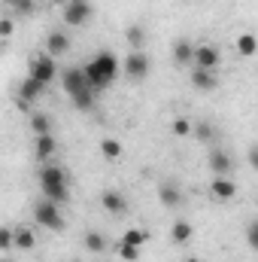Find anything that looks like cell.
I'll return each mask as SVG.
<instances>
[{"instance_id":"19","label":"cell","mask_w":258,"mask_h":262,"mask_svg":"<svg viewBox=\"0 0 258 262\" xmlns=\"http://www.w3.org/2000/svg\"><path fill=\"white\" fill-rule=\"evenodd\" d=\"M100 156H104L107 162H122V156H125L122 140H116V137H104V140H100Z\"/></svg>"},{"instance_id":"22","label":"cell","mask_w":258,"mask_h":262,"mask_svg":"<svg viewBox=\"0 0 258 262\" xmlns=\"http://www.w3.org/2000/svg\"><path fill=\"white\" fill-rule=\"evenodd\" d=\"M31 131H34V137L52 134V116H49V113H34V116H31Z\"/></svg>"},{"instance_id":"20","label":"cell","mask_w":258,"mask_h":262,"mask_svg":"<svg viewBox=\"0 0 258 262\" xmlns=\"http://www.w3.org/2000/svg\"><path fill=\"white\" fill-rule=\"evenodd\" d=\"M237 52H240L243 58H255V55H258V37H255V34L243 31V34L237 37Z\"/></svg>"},{"instance_id":"6","label":"cell","mask_w":258,"mask_h":262,"mask_svg":"<svg viewBox=\"0 0 258 262\" xmlns=\"http://www.w3.org/2000/svg\"><path fill=\"white\" fill-rule=\"evenodd\" d=\"M183 198H186V195H183V186H179L176 180H170V177H167V180H161V183H158V201H161L167 210L183 207Z\"/></svg>"},{"instance_id":"25","label":"cell","mask_w":258,"mask_h":262,"mask_svg":"<svg viewBox=\"0 0 258 262\" xmlns=\"http://www.w3.org/2000/svg\"><path fill=\"white\" fill-rule=\"evenodd\" d=\"M192 131H194V122L186 119V116H176V119L170 122V134H173V137H189Z\"/></svg>"},{"instance_id":"21","label":"cell","mask_w":258,"mask_h":262,"mask_svg":"<svg viewBox=\"0 0 258 262\" xmlns=\"http://www.w3.org/2000/svg\"><path fill=\"white\" fill-rule=\"evenodd\" d=\"M70 101H73V107L76 110H91L94 107V101H97V92L94 89H82V92H76V95H70Z\"/></svg>"},{"instance_id":"7","label":"cell","mask_w":258,"mask_h":262,"mask_svg":"<svg viewBox=\"0 0 258 262\" xmlns=\"http://www.w3.org/2000/svg\"><path fill=\"white\" fill-rule=\"evenodd\" d=\"M222 64V52L213 43H197L194 46V64L192 67H203V70H219Z\"/></svg>"},{"instance_id":"1","label":"cell","mask_w":258,"mask_h":262,"mask_svg":"<svg viewBox=\"0 0 258 262\" xmlns=\"http://www.w3.org/2000/svg\"><path fill=\"white\" fill-rule=\"evenodd\" d=\"M119 55L116 52H110V49H100L88 64H85V79H88V85L100 95L104 89H110L113 85V79L119 76Z\"/></svg>"},{"instance_id":"18","label":"cell","mask_w":258,"mask_h":262,"mask_svg":"<svg viewBox=\"0 0 258 262\" xmlns=\"http://www.w3.org/2000/svg\"><path fill=\"white\" fill-rule=\"evenodd\" d=\"M43 92H46V85H43V82H37V79H31V76H28V79H24V82H21V89H18V101H21V104H24V107H28V104H31V101H37V98H40V95H43Z\"/></svg>"},{"instance_id":"4","label":"cell","mask_w":258,"mask_h":262,"mask_svg":"<svg viewBox=\"0 0 258 262\" xmlns=\"http://www.w3.org/2000/svg\"><path fill=\"white\" fill-rule=\"evenodd\" d=\"M28 76H31V79H37V82H43V85L55 82V76H58L55 58H52L49 52H43V55H34V58H31V70H28Z\"/></svg>"},{"instance_id":"17","label":"cell","mask_w":258,"mask_h":262,"mask_svg":"<svg viewBox=\"0 0 258 262\" xmlns=\"http://www.w3.org/2000/svg\"><path fill=\"white\" fill-rule=\"evenodd\" d=\"M192 238H194V226L189 223V220H176V223L170 226V241H173V244L186 247Z\"/></svg>"},{"instance_id":"2","label":"cell","mask_w":258,"mask_h":262,"mask_svg":"<svg viewBox=\"0 0 258 262\" xmlns=\"http://www.w3.org/2000/svg\"><path fill=\"white\" fill-rule=\"evenodd\" d=\"M34 220H37V226L52 229V232H61V229H64L61 204H55V201H49V198H40V201L34 204Z\"/></svg>"},{"instance_id":"11","label":"cell","mask_w":258,"mask_h":262,"mask_svg":"<svg viewBox=\"0 0 258 262\" xmlns=\"http://www.w3.org/2000/svg\"><path fill=\"white\" fill-rule=\"evenodd\" d=\"M43 198L55 201V204H67L70 201V180H58V183H40Z\"/></svg>"},{"instance_id":"32","label":"cell","mask_w":258,"mask_h":262,"mask_svg":"<svg viewBox=\"0 0 258 262\" xmlns=\"http://www.w3.org/2000/svg\"><path fill=\"white\" fill-rule=\"evenodd\" d=\"M12 28H15V25H12V18H9V15H3V18H0V37H3V40H6V37H12Z\"/></svg>"},{"instance_id":"31","label":"cell","mask_w":258,"mask_h":262,"mask_svg":"<svg viewBox=\"0 0 258 262\" xmlns=\"http://www.w3.org/2000/svg\"><path fill=\"white\" fill-rule=\"evenodd\" d=\"M246 244H249L252 250H258V220L249 223V229H246Z\"/></svg>"},{"instance_id":"29","label":"cell","mask_w":258,"mask_h":262,"mask_svg":"<svg viewBox=\"0 0 258 262\" xmlns=\"http://www.w3.org/2000/svg\"><path fill=\"white\" fill-rule=\"evenodd\" d=\"M15 247V229L12 226H6V229H0V250L3 253H9Z\"/></svg>"},{"instance_id":"5","label":"cell","mask_w":258,"mask_h":262,"mask_svg":"<svg viewBox=\"0 0 258 262\" xmlns=\"http://www.w3.org/2000/svg\"><path fill=\"white\" fill-rule=\"evenodd\" d=\"M88 18H91V3L88 0H67L64 3V25L82 28Z\"/></svg>"},{"instance_id":"3","label":"cell","mask_w":258,"mask_h":262,"mask_svg":"<svg viewBox=\"0 0 258 262\" xmlns=\"http://www.w3.org/2000/svg\"><path fill=\"white\" fill-rule=\"evenodd\" d=\"M149 73H152V61H149L146 49H131L125 55V76L134 82H143Z\"/></svg>"},{"instance_id":"26","label":"cell","mask_w":258,"mask_h":262,"mask_svg":"<svg viewBox=\"0 0 258 262\" xmlns=\"http://www.w3.org/2000/svg\"><path fill=\"white\" fill-rule=\"evenodd\" d=\"M125 37H128V43L134 49H143V46H146V28H143V25H131Z\"/></svg>"},{"instance_id":"23","label":"cell","mask_w":258,"mask_h":262,"mask_svg":"<svg viewBox=\"0 0 258 262\" xmlns=\"http://www.w3.org/2000/svg\"><path fill=\"white\" fill-rule=\"evenodd\" d=\"M82 244H85L88 253H104V250H107V238H104L100 232H85Z\"/></svg>"},{"instance_id":"28","label":"cell","mask_w":258,"mask_h":262,"mask_svg":"<svg viewBox=\"0 0 258 262\" xmlns=\"http://www.w3.org/2000/svg\"><path fill=\"white\" fill-rule=\"evenodd\" d=\"M192 134L197 137V140L210 143V140L216 137V128H213V122H203V119H200V122H194V131H192Z\"/></svg>"},{"instance_id":"16","label":"cell","mask_w":258,"mask_h":262,"mask_svg":"<svg viewBox=\"0 0 258 262\" xmlns=\"http://www.w3.org/2000/svg\"><path fill=\"white\" fill-rule=\"evenodd\" d=\"M173 61L179 67L186 64H194V43L192 40H186V37H179L176 43H173Z\"/></svg>"},{"instance_id":"15","label":"cell","mask_w":258,"mask_h":262,"mask_svg":"<svg viewBox=\"0 0 258 262\" xmlns=\"http://www.w3.org/2000/svg\"><path fill=\"white\" fill-rule=\"evenodd\" d=\"M55 149H58V143H55V137L52 134H43V137H34V156H37V162H49L52 156H55Z\"/></svg>"},{"instance_id":"33","label":"cell","mask_w":258,"mask_h":262,"mask_svg":"<svg viewBox=\"0 0 258 262\" xmlns=\"http://www.w3.org/2000/svg\"><path fill=\"white\" fill-rule=\"evenodd\" d=\"M246 162L252 165V171H258V143H255V146H249V156H246Z\"/></svg>"},{"instance_id":"30","label":"cell","mask_w":258,"mask_h":262,"mask_svg":"<svg viewBox=\"0 0 258 262\" xmlns=\"http://www.w3.org/2000/svg\"><path fill=\"white\" fill-rule=\"evenodd\" d=\"M140 250H143V247H134V244H128V241L119 244V253H122V259L125 262H137L140 259Z\"/></svg>"},{"instance_id":"14","label":"cell","mask_w":258,"mask_h":262,"mask_svg":"<svg viewBox=\"0 0 258 262\" xmlns=\"http://www.w3.org/2000/svg\"><path fill=\"white\" fill-rule=\"evenodd\" d=\"M67 49H70V37H67L64 31H49L46 34V52L52 58H61Z\"/></svg>"},{"instance_id":"9","label":"cell","mask_w":258,"mask_h":262,"mask_svg":"<svg viewBox=\"0 0 258 262\" xmlns=\"http://www.w3.org/2000/svg\"><path fill=\"white\" fill-rule=\"evenodd\" d=\"M61 85H64L67 95H76L82 89H91L88 79H85V67H67L64 73H61Z\"/></svg>"},{"instance_id":"27","label":"cell","mask_w":258,"mask_h":262,"mask_svg":"<svg viewBox=\"0 0 258 262\" xmlns=\"http://www.w3.org/2000/svg\"><path fill=\"white\" fill-rule=\"evenodd\" d=\"M122 241H128L134 247H146V244H149V232H146V229H128V232L122 235Z\"/></svg>"},{"instance_id":"8","label":"cell","mask_w":258,"mask_h":262,"mask_svg":"<svg viewBox=\"0 0 258 262\" xmlns=\"http://www.w3.org/2000/svg\"><path fill=\"white\" fill-rule=\"evenodd\" d=\"M207 165H210L213 177H231V171H234V159H231L228 149H213L210 159H207Z\"/></svg>"},{"instance_id":"12","label":"cell","mask_w":258,"mask_h":262,"mask_svg":"<svg viewBox=\"0 0 258 262\" xmlns=\"http://www.w3.org/2000/svg\"><path fill=\"white\" fill-rule=\"evenodd\" d=\"M192 85L197 92H213V89H219V73L203 70V67H192Z\"/></svg>"},{"instance_id":"13","label":"cell","mask_w":258,"mask_h":262,"mask_svg":"<svg viewBox=\"0 0 258 262\" xmlns=\"http://www.w3.org/2000/svg\"><path fill=\"white\" fill-rule=\"evenodd\" d=\"M210 192H213V198H219V201H231V198L237 195V183L231 177H213L210 180Z\"/></svg>"},{"instance_id":"24","label":"cell","mask_w":258,"mask_h":262,"mask_svg":"<svg viewBox=\"0 0 258 262\" xmlns=\"http://www.w3.org/2000/svg\"><path fill=\"white\" fill-rule=\"evenodd\" d=\"M34 244H37L34 229H15V247L18 250H34Z\"/></svg>"},{"instance_id":"34","label":"cell","mask_w":258,"mask_h":262,"mask_svg":"<svg viewBox=\"0 0 258 262\" xmlns=\"http://www.w3.org/2000/svg\"><path fill=\"white\" fill-rule=\"evenodd\" d=\"M0 262H9V259H6V256H3V259H0Z\"/></svg>"},{"instance_id":"10","label":"cell","mask_w":258,"mask_h":262,"mask_svg":"<svg viewBox=\"0 0 258 262\" xmlns=\"http://www.w3.org/2000/svg\"><path fill=\"white\" fill-rule=\"evenodd\" d=\"M100 207L110 216H122V213H128V198L119 189H107V192H100Z\"/></svg>"}]
</instances>
